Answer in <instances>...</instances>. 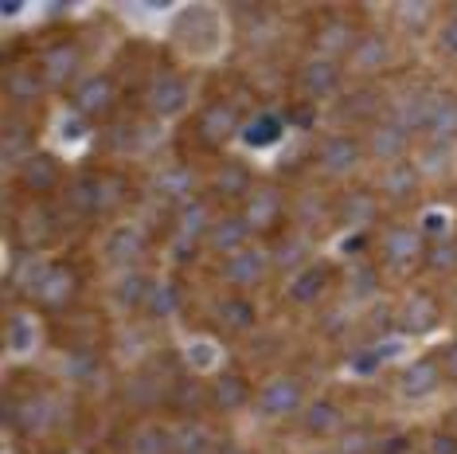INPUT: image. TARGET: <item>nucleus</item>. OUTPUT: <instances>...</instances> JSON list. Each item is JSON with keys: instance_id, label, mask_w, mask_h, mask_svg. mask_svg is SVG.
Returning a JSON list of instances; mask_svg holds the SVG:
<instances>
[{"instance_id": "f257e3e1", "label": "nucleus", "mask_w": 457, "mask_h": 454, "mask_svg": "<svg viewBox=\"0 0 457 454\" xmlns=\"http://www.w3.org/2000/svg\"><path fill=\"white\" fill-rule=\"evenodd\" d=\"M238 133V110L231 102H212L200 118H195V138L204 141V149H220Z\"/></svg>"}, {"instance_id": "f03ea898", "label": "nucleus", "mask_w": 457, "mask_h": 454, "mask_svg": "<svg viewBox=\"0 0 457 454\" xmlns=\"http://www.w3.org/2000/svg\"><path fill=\"white\" fill-rule=\"evenodd\" d=\"M363 161V149L356 138H348V133H332L325 138V146L317 153V164L320 172H328V177H348V172H356Z\"/></svg>"}, {"instance_id": "7ed1b4c3", "label": "nucleus", "mask_w": 457, "mask_h": 454, "mask_svg": "<svg viewBox=\"0 0 457 454\" xmlns=\"http://www.w3.org/2000/svg\"><path fill=\"white\" fill-rule=\"evenodd\" d=\"M246 223H251V231H274L278 220L286 215V196L274 189V184H258V189L246 196Z\"/></svg>"}, {"instance_id": "20e7f679", "label": "nucleus", "mask_w": 457, "mask_h": 454, "mask_svg": "<svg viewBox=\"0 0 457 454\" xmlns=\"http://www.w3.org/2000/svg\"><path fill=\"white\" fill-rule=\"evenodd\" d=\"M67 208L75 215H98L110 208V181L106 177H90L82 172L67 184Z\"/></svg>"}, {"instance_id": "39448f33", "label": "nucleus", "mask_w": 457, "mask_h": 454, "mask_svg": "<svg viewBox=\"0 0 457 454\" xmlns=\"http://www.w3.org/2000/svg\"><path fill=\"white\" fill-rule=\"evenodd\" d=\"M82 67V51L75 44H51L39 51V75H44L47 87H67L75 82Z\"/></svg>"}, {"instance_id": "423d86ee", "label": "nucleus", "mask_w": 457, "mask_h": 454, "mask_svg": "<svg viewBox=\"0 0 457 454\" xmlns=\"http://www.w3.org/2000/svg\"><path fill=\"white\" fill-rule=\"evenodd\" d=\"M383 259L395 274H407L426 259V247L419 231H407V227H395V231L383 240Z\"/></svg>"}, {"instance_id": "0eeeda50", "label": "nucleus", "mask_w": 457, "mask_h": 454, "mask_svg": "<svg viewBox=\"0 0 457 454\" xmlns=\"http://www.w3.org/2000/svg\"><path fill=\"white\" fill-rule=\"evenodd\" d=\"M75 294H79L75 266H51L47 278L39 282V290H36V302L55 314V309H67L71 302H75Z\"/></svg>"}, {"instance_id": "6e6552de", "label": "nucleus", "mask_w": 457, "mask_h": 454, "mask_svg": "<svg viewBox=\"0 0 457 454\" xmlns=\"http://www.w3.org/2000/svg\"><path fill=\"white\" fill-rule=\"evenodd\" d=\"M301 399H305V388H301L297 376H274L258 391V408H262L266 416H294L301 408Z\"/></svg>"}, {"instance_id": "1a4fd4ad", "label": "nucleus", "mask_w": 457, "mask_h": 454, "mask_svg": "<svg viewBox=\"0 0 457 454\" xmlns=\"http://www.w3.org/2000/svg\"><path fill=\"white\" fill-rule=\"evenodd\" d=\"M207 247L212 251H220V255H238L246 247V240H251V223H246V215L238 212V215H220V220H212V227H207Z\"/></svg>"}, {"instance_id": "9d476101", "label": "nucleus", "mask_w": 457, "mask_h": 454, "mask_svg": "<svg viewBox=\"0 0 457 454\" xmlns=\"http://www.w3.org/2000/svg\"><path fill=\"white\" fill-rule=\"evenodd\" d=\"M113 102H118V82H113L110 75H90L87 82H79V87H75V106H79V114L102 118V114L113 110Z\"/></svg>"}, {"instance_id": "9b49d317", "label": "nucleus", "mask_w": 457, "mask_h": 454, "mask_svg": "<svg viewBox=\"0 0 457 454\" xmlns=\"http://www.w3.org/2000/svg\"><path fill=\"white\" fill-rule=\"evenodd\" d=\"M59 184H63V164L51 157V153H36L32 161L20 164V189L24 192L44 196V192H55Z\"/></svg>"}, {"instance_id": "f8f14e48", "label": "nucleus", "mask_w": 457, "mask_h": 454, "mask_svg": "<svg viewBox=\"0 0 457 454\" xmlns=\"http://www.w3.org/2000/svg\"><path fill=\"white\" fill-rule=\"evenodd\" d=\"M340 82H345V75H340V67L332 63V59H309V63L297 71V87L305 90L309 98H332L340 90Z\"/></svg>"}, {"instance_id": "ddd939ff", "label": "nucleus", "mask_w": 457, "mask_h": 454, "mask_svg": "<svg viewBox=\"0 0 457 454\" xmlns=\"http://www.w3.org/2000/svg\"><path fill=\"white\" fill-rule=\"evenodd\" d=\"M184 106H188V79H180V75L153 79V87H149V110L157 114V118H176Z\"/></svg>"}, {"instance_id": "4468645a", "label": "nucleus", "mask_w": 457, "mask_h": 454, "mask_svg": "<svg viewBox=\"0 0 457 454\" xmlns=\"http://www.w3.org/2000/svg\"><path fill=\"white\" fill-rule=\"evenodd\" d=\"M313 47L320 51V59H337V55H345V51H356L360 47L356 24H352V20H325L313 36Z\"/></svg>"}, {"instance_id": "2eb2a0df", "label": "nucleus", "mask_w": 457, "mask_h": 454, "mask_svg": "<svg viewBox=\"0 0 457 454\" xmlns=\"http://www.w3.org/2000/svg\"><path fill=\"white\" fill-rule=\"evenodd\" d=\"M422 130L434 138H450L457 133V98L438 90V95H422Z\"/></svg>"}, {"instance_id": "dca6fc26", "label": "nucleus", "mask_w": 457, "mask_h": 454, "mask_svg": "<svg viewBox=\"0 0 457 454\" xmlns=\"http://www.w3.org/2000/svg\"><path fill=\"white\" fill-rule=\"evenodd\" d=\"M223 278L231 286H258L266 278V255L254 251V247H243V251L223 263Z\"/></svg>"}, {"instance_id": "f3484780", "label": "nucleus", "mask_w": 457, "mask_h": 454, "mask_svg": "<svg viewBox=\"0 0 457 454\" xmlns=\"http://www.w3.org/2000/svg\"><path fill=\"white\" fill-rule=\"evenodd\" d=\"M145 251H149V243H145V235L133 231V227H118V231H113V240L106 243L110 263H118L121 271H137V263L145 259Z\"/></svg>"}, {"instance_id": "a211bd4d", "label": "nucleus", "mask_w": 457, "mask_h": 454, "mask_svg": "<svg viewBox=\"0 0 457 454\" xmlns=\"http://www.w3.org/2000/svg\"><path fill=\"white\" fill-rule=\"evenodd\" d=\"M36 133L32 126H24V122H8L4 133H0V161L4 164H24V161H32L36 153Z\"/></svg>"}, {"instance_id": "6ab92c4d", "label": "nucleus", "mask_w": 457, "mask_h": 454, "mask_svg": "<svg viewBox=\"0 0 457 454\" xmlns=\"http://www.w3.org/2000/svg\"><path fill=\"white\" fill-rule=\"evenodd\" d=\"M438 376H442V365L434 357H422V360H414V365H407V373H403V396L407 399H422V396H430L434 388H438Z\"/></svg>"}, {"instance_id": "aec40b11", "label": "nucleus", "mask_w": 457, "mask_h": 454, "mask_svg": "<svg viewBox=\"0 0 457 454\" xmlns=\"http://www.w3.org/2000/svg\"><path fill=\"white\" fill-rule=\"evenodd\" d=\"M328 290V266L325 263H309L301 266V274L289 282V298H294L297 306H313L320 302V294Z\"/></svg>"}, {"instance_id": "412c9836", "label": "nucleus", "mask_w": 457, "mask_h": 454, "mask_svg": "<svg viewBox=\"0 0 457 454\" xmlns=\"http://www.w3.org/2000/svg\"><path fill=\"white\" fill-rule=\"evenodd\" d=\"M212 189H215L220 200H246V196L254 192V172L246 169V164H238V161H227Z\"/></svg>"}, {"instance_id": "4be33fe9", "label": "nucleus", "mask_w": 457, "mask_h": 454, "mask_svg": "<svg viewBox=\"0 0 457 454\" xmlns=\"http://www.w3.org/2000/svg\"><path fill=\"white\" fill-rule=\"evenodd\" d=\"M407 141H411V133L399 126L395 118H383L376 130H371V153H376L379 161H395V157H403L407 153Z\"/></svg>"}, {"instance_id": "5701e85b", "label": "nucleus", "mask_w": 457, "mask_h": 454, "mask_svg": "<svg viewBox=\"0 0 457 454\" xmlns=\"http://www.w3.org/2000/svg\"><path fill=\"white\" fill-rule=\"evenodd\" d=\"M207 396H212V404L220 411H235V408H243L246 399H251V384H246L238 373H220L215 376V384L207 388Z\"/></svg>"}, {"instance_id": "b1692460", "label": "nucleus", "mask_w": 457, "mask_h": 454, "mask_svg": "<svg viewBox=\"0 0 457 454\" xmlns=\"http://www.w3.org/2000/svg\"><path fill=\"white\" fill-rule=\"evenodd\" d=\"M379 110H383L379 90H376V87H360V90H352V95L340 98L337 118H340V122H368V118H376Z\"/></svg>"}, {"instance_id": "393cba45", "label": "nucleus", "mask_w": 457, "mask_h": 454, "mask_svg": "<svg viewBox=\"0 0 457 454\" xmlns=\"http://www.w3.org/2000/svg\"><path fill=\"white\" fill-rule=\"evenodd\" d=\"M44 75H36L32 67H12L4 75V95L12 102H36L39 95H44Z\"/></svg>"}, {"instance_id": "a878e982", "label": "nucleus", "mask_w": 457, "mask_h": 454, "mask_svg": "<svg viewBox=\"0 0 457 454\" xmlns=\"http://www.w3.org/2000/svg\"><path fill=\"white\" fill-rule=\"evenodd\" d=\"M340 427H345V416H340L337 404H328V399H313V404L305 408V431L309 435H337Z\"/></svg>"}, {"instance_id": "bb28decb", "label": "nucleus", "mask_w": 457, "mask_h": 454, "mask_svg": "<svg viewBox=\"0 0 457 454\" xmlns=\"http://www.w3.org/2000/svg\"><path fill=\"white\" fill-rule=\"evenodd\" d=\"M434 322H438V302L430 294H414L407 306H403V329L407 333H426Z\"/></svg>"}, {"instance_id": "cd10ccee", "label": "nucleus", "mask_w": 457, "mask_h": 454, "mask_svg": "<svg viewBox=\"0 0 457 454\" xmlns=\"http://www.w3.org/2000/svg\"><path fill=\"white\" fill-rule=\"evenodd\" d=\"M215 317H220V325H227L231 333H246V329L254 325V302L251 298H223L220 309H215Z\"/></svg>"}, {"instance_id": "c85d7f7f", "label": "nucleus", "mask_w": 457, "mask_h": 454, "mask_svg": "<svg viewBox=\"0 0 457 454\" xmlns=\"http://www.w3.org/2000/svg\"><path fill=\"white\" fill-rule=\"evenodd\" d=\"M340 220H345V223H356V227L371 223V220H376V196H371L368 189L348 192L345 200H340Z\"/></svg>"}, {"instance_id": "c756f323", "label": "nucleus", "mask_w": 457, "mask_h": 454, "mask_svg": "<svg viewBox=\"0 0 457 454\" xmlns=\"http://www.w3.org/2000/svg\"><path fill=\"white\" fill-rule=\"evenodd\" d=\"M129 454H172V435L164 427H137L129 439Z\"/></svg>"}, {"instance_id": "7c9ffc66", "label": "nucleus", "mask_w": 457, "mask_h": 454, "mask_svg": "<svg viewBox=\"0 0 457 454\" xmlns=\"http://www.w3.org/2000/svg\"><path fill=\"white\" fill-rule=\"evenodd\" d=\"M383 192H387L391 200H411V196L419 192V169H411V164L391 169L387 177H383Z\"/></svg>"}, {"instance_id": "2f4dec72", "label": "nucleus", "mask_w": 457, "mask_h": 454, "mask_svg": "<svg viewBox=\"0 0 457 454\" xmlns=\"http://www.w3.org/2000/svg\"><path fill=\"white\" fill-rule=\"evenodd\" d=\"M55 235V215H47V208H32L20 223V240L24 243H47Z\"/></svg>"}, {"instance_id": "473e14b6", "label": "nucleus", "mask_w": 457, "mask_h": 454, "mask_svg": "<svg viewBox=\"0 0 457 454\" xmlns=\"http://www.w3.org/2000/svg\"><path fill=\"white\" fill-rule=\"evenodd\" d=\"M172 454H212V439H207L204 427L188 423V427H180L172 435Z\"/></svg>"}, {"instance_id": "72a5a7b5", "label": "nucleus", "mask_w": 457, "mask_h": 454, "mask_svg": "<svg viewBox=\"0 0 457 454\" xmlns=\"http://www.w3.org/2000/svg\"><path fill=\"white\" fill-rule=\"evenodd\" d=\"M391 59V47H387V39L383 36H363L360 39V47H356V63L363 67V71H376V67H383Z\"/></svg>"}, {"instance_id": "f704fd0d", "label": "nucleus", "mask_w": 457, "mask_h": 454, "mask_svg": "<svg viewBox=\"0 0 457 454\" xmlns=\"http://www.w3.org/2000/svg\"><path fill=\"white\" fill-rule=\"evenodd\" d=\"M145 306H149V314H153V317H169V314H176V306H180V286L157 282V286L149 290V298H145Z\"/></svg>"}, {"instance_id": "c9c22d12", "label": "nucleus", "mask_w": 457, "mask_h": 454, "mask_svg": "<svg viewBox=\"0 0 457 454\" xmlns=\"http://www.w3.org/2000/svg\"><path fill=\"white\" fill-rule=\"evenodd\" d=\"M126 396H129L133 408H153V404H161V384H157V376H133L129 384H126Z\"/></svg>"}, {"instance_id": "e433bc0d", "label": "nucleus", "mask_w": 457, "mask_h": 454, "mask_svg": "<svg viewBox=\"0 0 457 454\" xmlns=\"http://www.w3.org/2000/svg\"><path fill=\"white\" fill-rule=\"evenodd\" d=\"M149 290H153V282L141 271H126V278H121V286H118V302L121 306H141L145 298H149Z\"/></svg>"}, {"instance_id": "4c0bfd02", "label": "nucleus", "mask_w": 457, "mask_h": 454, "mask_svg": "<svg viewBox=\"0 0 457 454\" xmlns=\"http://www.w3.org/2000/svg\"><path fill=\"white\" fill-rule=\"evenodd\" d=\"M282 133V122L274 118V114H262V118H254L251 126L243 130L246 146H274V138Z\"/></svg>"}, {"instance_id": "58836bf2", "label": "nucleus", "mask_w": 457, "mask_h": 454, "mask_svg": "<svg viewBox=\"0 0 457 454\" xmlns=\"http://www.w3.org/2000/svg\"><path fill=\"white\" fill-rule=\"evenodd\" d=\"M207 208L204 204H188V208L180 212V240H200V235H207Z\"/></svg>"}, {"instance_id": "ea45409f", "label": "nucleus", "mask_w": 457, "mask_h": 454, "mask_svg": "<svg viewBox=\"0 0 457 454\" xmlns=\"http://www.w3.org/2000/svg\"><path fill=\"white\" fill-rule=\"evenodd\" d=\"M157 189L169 196H188L195 189V177H192V169H169L157 177Z\"/></svg>"}, {"instance_id": "a19ab883", "label": "nucleus", "mask_w": 457, "mask_h": 454, "mask_svg": "<svg viewBox=\"0 0 457 454\" xmlns=\"http://www.w3.org/2000/svg\"><path fill=\"white\" fill-rule=\"evenodd\" d=\"M67 376H71V380H95V376H98V357H95V349H79V353H71Z\"/></svg>"}, {"instance_id": "79ce46f5", "label": "nucleus", "mask_w": 457, "mask_h": 454, "mask_svg": "<svg viewBox=\"0 0 457 454\" xmlns=\"http://www.w3.org/2000/svg\"><path fill=\"white\" fill-rule=\"evenodd\" d=\"M426 266H434V271H450L457 263V243L453 240H434V247L426 251Z\"/></svg>"}, {"instance_id": "37998d69", "label": "nucleus", "mask_w": 457, "mask_h": 454, "mask_svg": "<svg viewBox=\"0 0 457 454\" xmlns=\"http://www.w3.org/2000/svg\"><path fill=\"white\" fill-rule=\"evenodd\" d=\"M8 349H16V353H24L28 345L36 340V329H32V322H28L24 314H12V322H8Z\"/></svg>"}, {"instance_id": "c03bdc74", "label": "nucleus", "mask_w": 457, "mask_h": 454, "mask_svg": "<svg viewBox=\"0 0 457 454\" xmlns=\"http://www.w3.org/2000/svg\"><path fill=\"white\" fill-rule=\"evenodd\" d=\"M305 255H309V243H305V240H286V243L274 251V263L282 266V271H294V266L305 259Z\"/></svg>"}, {"instance_id": "a18cd8bd", "label": "nucleus", "mask_w": 457, "mask_h": 454, "mask_svg": "<svg viewBox=\"0 0 457 454\" xmlns=\"http://www.w3.org/2000/svg\"><path fill=\"white\" fill-rule=\"evenodd\" d=\"M169 404L176 408V411H195L200 408V384H192V380H180V384L172 388V399Z\"/></svg>"}, {"instance_id": "49530a36", "label": "nucleus", "mask_w": 457, "mask_h": 454, "mask_svg": "<svg viewBox=\"0 0 457 454\" xmlns=\"http://www.w3.org/2000/svg\"><path fill=\"white\" fill-rule=\"evenodd\" d=\"M434 8L430 4H403L399 16H403V28H411V32H422L426 28V16H430Z\"/></svg>"}, {"instance_id": "de8ad7c7", "label": "nucleus", "mask_w": 457, "mask_h": 454, "mask_svg": "<svg viewBox=\"0 0 457 454\" xmlns=\"http://www.w3.org/2000/svg\"><path fill=\"white\" fill-rule=\"evenodd\" d=\"M137 138H141V130L137 126H121V122L106 133V141L113 149H133V146H137Z\"/></svg>"}, {"instance_id": "09e8293b", "label": "nucleus", "mask_w": 457, "mask_h": 454, "mask_svg": "<svg viewBox=\"0 0 457 454\" xmlns=\"http://www.w3.org/2000/svg\"><path fill=\"white\" fill-rule=\"evenodd\" d=\"M438 44H442V51L445 55H457V13L445 20L442 24V32H438Z\"/></svg>"}, {"instance_id": "8fccbe9b", "label": "nucleus", "mask_w": 457, "mask_h": 454, "mask_svg": "<svg viewBox=\"0 0 457 454\" xmlns=\"http://www.w3.org/2000/svg\"><path fill=\"white\" fill-rule=\"evenodd\" d=\"M407 450H411V439H403V435L376 439V447H371V454H407Z\"/></svg>"}, {"instance_id": "3c124183", "label": "nucleus", "mask_w": 457, "mask_h": 454, "mask_svg": "<svg viewBox=\"0 0 457 454\" xmlns=\"http://www.w3.org/2000/svg\"><path fill=\"white\" fill-rule=\"evenodd\" d=\"M320 204H325V200H320V196H305V200H301V223H309V220H320V215H325V212H320Z\"/></svg>"}, {"instance_id": "603ef678", "label": "nucleus", "mask_w": 457, "mask_h": 454, "mask_svg": "<svg viewBox=\"0 0 457 454\" xmlns=\"http://www.w3.org/2000/svg\"><path fill=\"white\" fill-rule=\"evenodd\" d=\"M371 447H376V439H368V435H352L345 442V454H371Z\"/></svg>"}, {"instance_id": "864d4df0", "label": "nucleus", "mask_w": 457, "mask_h": 454, "mask_svg": "<svg viewBox=\"0 0 457 454\" xmlns=\"http://www.w3.org/2000/svg\"><path fill=\"white\" fill-rule=\"evenodd\" d=\"M188 360H192V365H212V360H215V353H212V345H192L188 349Z\"/></svg>"}, {"instance_id": "5fc2aeb1", "label": "nucleus", "mask_w": 457, "mask_h": 454, "mask_svg": "<svg viewBox=\"0 0 457 454\" xmlns=\"http://www.w3.org/2000/svg\"><path fill=\"white\" fill-rule=\"evenodd\" d=\"M430 454H457V439L453 435H434Z\"/></svg>"}, {"instance_id": "6e6d98bb", "label": "nucleus", "mask_w": 457, "mask_h": 454, "mask_svg": "<svg viewBox=\"0 0 457 454\" xmlns=\"http://www.w3.org/2000/svg\"><path fill=\"white\" fill-rule=\"evenodd\" d=\"M442 373L457 380V340H453L450 349H445V357H442Z\"/></svg>"}, {"instance_id": "4d7b16f0", "label": "nucleus", "mask_w": 457, "mask_h": 454, "mask_svg": "<svg viewBox=\"0 0 457 454\" xmlns=\"http://www.w3.org/2000/svg\"><path fill=\"white\" fill-rule=\"evenodd\" d=\"M289 114H294L297 126H313V122H317V110H313V106H294Z\"/></svg>"}, {"instance_id": "13d9d810", "label": "nucleus", "mask_w": 457, "mask_h": 454, "mask_svg": "<svg viewBox=\"0 0 457 454\" xmlns=\"http://www.w3.org/2000/svg\"><path fill=\"white\" fill-rule=\"evenodd\" d=\"M356 368H360V373H371V368H379V353H376V357H371V353L356 357Z\"/></svg>"}, {"instance_id": "bf43d9fd", "label": "nucleus", "mask_w": 457, "mask_h": 454, "mask_svg": "<svg viewBox=\"0 0 457 454\" xmlns=\"http://www.w3.org/2000/svg\"><path fill=\"white\" fill-rule=\"evenodd\" d=\"M442 227H445L442 215H426V231H442Z\"/></svg>"}, {"instance_id": "052dcab7", "label": "nucleus", "mask_w": 457, "mask_h": 454, "mask_svg": "<svg viewBox=\"0 0 457 454\" xmlns=\"http://www.w3.org/2000/svg\"><path fill=\"white\" fill-rule=\"evenodd\" d=\"M220 454H246V450H235V447H227V450H220Z\"/></svg>"}]
</instances>
